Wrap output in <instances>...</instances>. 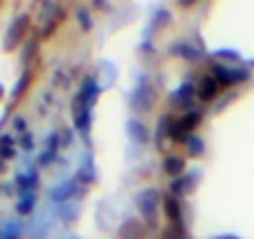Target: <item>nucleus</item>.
Returning <instances> with one entry per match:
<instances>
[{"label":"nucleus","instance_id":"26","mask_svg":"<svg viewBox=\"0 0 254 239\" xmlns=\"http://www.w3.org/2000/svg\"><path fill=\"white\" fill-rule=\"evenodd\" d=\"M244 65H247V67H249V70H254V58H249V60H247V62H244Z\"/></svg>","mask_w":254,"mask_h":239},{"label":"nucleus","instance_id":"6","mask_svg":"<svg viewBox=\"0 0 254 239\" xmlns=\"http://www.w3.org/2000/svg\"><path fill=\"white\" fill-rule=\"evenodd\" d=\"M167 53L175 55L177 60H185V62H192V65L204 62V60L209 58V53L202 48V43H199V40H190V38H177V40H172L170 48H167Z\"/></svg>","mask_w":254,"mask_h":239},{"label":"nucleus","instance_id":"12","mask_svg":"<svg viewBox=\"0 0 254 239\" xmlns=\"http://www.w3.org/2000/svg\"><path fill=\"white\" fill-rule=\"evenodd\" d=\"M117 239H147L150 229L140 217H125L117 227H115Z\"/></svg>","mask_w":254,"mask_h":239},{"label":"nucleus","instance_id":"2","mask_svg":"<svg viewBox=\"0 0 254 239\" xmlns=\"http://www.w3.org/2000/svg\"><path fill=\"white\" fill-rule=\"evenodd\" d=\"M204 117H207V110H204L202 105H197V107H192V110H187V112H182V115H175V122H172V127H170V140H172V145H182V147H185V142H187L192 135H197V130L202 127Z\"/></svg>","mask_w":254,"mask_h":239},{"label":"nucleus","instance_id":"5","mask_svg":"<svg viewBox=\"0 0 254 239\" xmlns=\"http://www.w3.org/2000/svg\"><path fill=\"white\" fill-rule=\"evenodd\" d=\"M209 72L214 75V80L219 82L222 90H234V87H244L247 82H252V70L242 62V65H222L209 60Z\"/></svg>","mask_w":254,"mask_h":239},{"label":"nucleus","instance_id":"1","mask_svg":"<svg viewBox=\"0 0 254 239\" xmlns=\"http://www.w3.org/2000/svg\"><path fill=\"white\" fill-rule=\"evenodd\" d=\"M100 92H102V87H100L97 77L85 75L80 82V92L75 95V102H72V122H75V130L85 140H90V132H92V107H95Z\"/></svg>","mask_w":254,"mask_h":239},{"label":"nucleus","instance_id":"7","mask_svg":"<svg viewBox=\"0 0 254 239\" xmlns=\"http://www.w3.org/2000/svg\"><path fill=\"white\" fill-rule=\"evenodd\" d=\"M167 102H170V110L175 112H187V110H192V107H197V87H194V80H185V82H180L172 92H170V97H167Z\"/></svg>","mask_w":254,"mask_h":239},{"label":"nucleus","instance_id":"23","mask_svg":"<svg viewBox=\"0 0 254 239\" xmlns=\"http://www.w3.org/2000/svg\"><path fill=\"white\" fill-rule=\"evenodd\" d=\"M63 214L67 217V222H72V217H77V214H80V207H77V204H72V207H67Z\"/></svg>","mask_w":254,"mask_h":239},{"label":"nucleus","instance_id":"15","mask_svg":"<svg viewBox=\"0 0 254 239\" xmlns=\"http://www.w3.org/2000/svg\"><path fill=\"white\" fill-rule=\"evenodd\" d=\"M75 179L82 182L85 187L95 184V179H97V167H95L92 152H85V155H82V160H80V165H77V177H75Z\"/></svg>","mask_w":254,"mask_h":239},{"label":"nucleus","instance_id":"10","mask_svg":"<svg viewBox=\"0 0 254 239\" xmlns=\"http://www.w3.org/2000/svg\"><path fill=\"white\" fill-rule=\"evenodd\" d=\"M199 177H202V170H187L182 177H177V179H170V187H167V192L172 194V197H177V199H187L194 189H197V182H199Z\"/></svg>","mask_w":254,"mask_h":239},{"label":"nucleus","instance_id":"8","mask_svg":"<svg viewBox=\"0 0 254 239\" xmlns=\"http://www.w3.org/2000/svg\"><path fill=\"white\" fill-rule=\"evenodd\" d=\"M194 87H197V102L202 107L207 105H217V100L224 95V90L219 87V82L214 80V75L209 70H204L202 75L194 77Z\"/></svg>","mask_w":254,"mask_h":239},{"label":"nucleus","instance_id":"18","mask_svg":"<svg viewBox=\"0 0 254 239\" xmlns=\"http://www.w3.org/2000/svg\"><path fill=\"white\" fill-rule=\"evenodd\" d=\"M115 80H117V65L110 62V60L97 62V82H100V87L105 90V87H110Z\"/></svg>","mask_w":254,"mask_h":239},{"label":"nucleus","instance_id":"20","mask_svg":"<svg viewBox=\"0 0 254 239\" xmlns=\"http://www.w3.org/2000/svg\"><path fill=\"white\" fill-rule=\"evenodd\" d=\"M160 239H190V229L187 227H177V224H167L160 227Z\"/></svg>","mask_w":254,"mask_h":239},{"label":"nucleus","instance_id":"14","mask_svg":"<svg viewBox=\"0 0 254 239\" xmlns=\"http://www.w3.org/2000/svg\"><path fill=\"white\" fill-rule=\"evenodd\" d=\"M160 167H162V172L170 177V179H177V177H182L185 172H187V157L185 155H165L162 157V162H160Z\"/></svg>","mask_w":254,"mask_h":239},{"label":"nucleus","instance_id":"17","mask_svg":"<svg viewBox=\"0 0 254 239\" xmlns=\"http://www.w3.org/2000/svg\"><path fill=\"white\" fill-rule=\"evenodd\" d=\"M209 60L222 62V65H242V62H247L244 55L237 48H217V50L209 53Z\"/></svg>","mask_w":254,"mask_h":239},{"label":"nucleus","instance_id":"25","mask_svg":"<svg viewBox=\"0 0 254 239\" xmlns=\"http://www.w3.org/2000/svg\"><path fill=\"white\" fill-rule=\"evenodd\" d=\"M92 8H100V10H112V5H110V3H95Z\"/></svg>","mask_w":254,"mask_h":239},{"label":"nucleus","instance_id":"16","mask_svg":"<svg viewBox=\"0 0 254 239\" xmlns=\"http://www.w3.org/2000/svg\"><path fill=\"white\" fill-rule=\"evenodd\" d=\"M172 20H175V15H172V10L167 8V5H157L155 10H152V18H150V30H155V33H162L165 28H170L172 25Z\"/></svg>","mask_w":254,"mask_h":239},{"label":"nucleus","instance_id":"19","mask_svg":"<svg viewBox=\"0 0 254 239\" xmlns=\"http://www.w3.org/2000/svg\"><path fill=\"white\" fill-rule=\"evenodd\" d=\"M204 150H207V145H204V137H202V135H192V137L185 142V157H187V160H190V157H202Z\"/></svg>","mask_w":254,"mask_h":239},{"label":"nucleus","instance_id":"4","mask_svg":"<svg viewBox=\"0 0 254 239\" xmlns=\"http://www.w3.org/2000/svg\"><path fill=\"white\" fill-rule=\"evenodd\" d=\"M135 207H137V217L147 224L150 232H157V222L162 214V192L157 187H145L137 192L135 197Z\"/></svg>","mask_w":254,"mask_h":239},{"label":"nucleus","instance_id":"22","mask_svg":"<svg viewBox=\"0 0 254 239\" xmlns=\"http://www.w3.org/2000/svg\"><path fill=\"white\" fill-rule=\"evenodd\" d=\"M232 100H234V92H232V90H229V92H224V95L219 97V105H214V112H222V110H224Z\"/></svg>","mask_w":254,"mask_h":239},{"label":"nucleus","instance_id":"11","mask_svg":"<svg viewBox=\"0 0 254 239\" xmlns=\"http://www.w3.org/2000/svg\"><path fill=\"white\" fill-rule=\"evenodd\" d=\"M172 122H175V112H162V115L157 117V125H155V132H152L155 147H157L160 152H165V155H170L167 150L172 147V140H170V127H172Z\"/></svg>","mask_w":254,"mask_h":239},{"label":"nucleus","instance_id":"3","mask_svg":"<svg viewBox=\"0 0 254 239\" xmlns=\"http://www.w3.org/2000/svg\"><path fill=\"white\" fill-rule=\"evenodd\" d=\"M157 105V85L152 82V77L147 72H137L135 75V87L130 92V107L137 115H150Z\"/></svg>","mask_w":254,"mask_h":239},{"label":"nucleus","instance_id":"9","mask_svg":"<svg viewBox=\"0 0 254 239\" xmlns=\"http://www.w3.org/2000/svg\"><path fill=\"white\" fill-rule=\"evenodd\" d=\"M162 217L167 219V224H177V227H187V207H185V199H177L172 197L170 192L162 194Z\"/></svg>","mask_w":254,"mask_h":239},{"label":"nucleus","instance_id":"13","mask_svg":"<svg viewBox=\"0 0 254 239\" xmlns=\"http://www.w3.org/2000/svg\"><path fill=\"white\" fill-rule=\"evenodd\" d=\"M125 132H127V140L135 142V145H150L152 142V130L142 122L140 117H132V120H127L125 122Z\"/></svg>","mask_w":254,"mask_h":239},{"label":"nucleus","instance_id":"21","mask_svg":"<svg viewBox=\"0 0 254 239\" xmlns=\"http://www.w3.org/2000/svg\"><path fill=\"white\" fill-rule=\"evenodd\" d=\"M77 23H80L82 33H90L95 28V20H92V15H90V10L85 5H77Z\"/></svg>","mask_w":254,"mask_h":239},{"label":"nucleus","instance_id":"24","mask_svg":"<svg viewBox=\"0 0 254 239\" xmlns=\"http://www.w3.org/2000/svg\"><path fill=\"white\" fill-rule=\"evenodd\" d=\"M212 239H244V237H239V234H214Z\"/></svg>","mask_w":254,"mask_h":239}]
</instances>
